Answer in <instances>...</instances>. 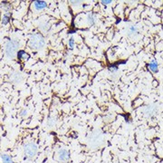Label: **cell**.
<instances>
[{
    "mask_svg": "<svg viewBox=\"0 0 163 163\" xmlns=\"http://www.w3.org/2000/svg\"><path fill=\"white\" fill-rule=\"evenodd\" d=\"M87 22H88V24H89L90 25H94V23H95V18H94V16H93L92 14H89V15L87 16Z\"/></svg>",
    "mask_w": 163,
    "mask_h": 163,
    "instance_id": "obj_13",
    "label": "cell"
},
{
    "mask_svg": "<svg viewBox=\"0 0 163 163\" xmlns=\"http://www.w3.org/2000/svg\"><path fill=\"white\" fill-rule=\"evenodd\" d=\"M1 159H2V163H14L11 157L7 155V154H2L1 155Z\"/></svg>",
    "mask_w": 163,
    "mask_h": 163,
    "instance_id": "obj_11",
    "label": "cell"
},
{
    "mask_svg": "<svg viewBox=\"0 0 163 163\" xmlns=\"http://www.w3.org/2000/svg\"><path fill=\"white\" fill-rule=\"evenodd\" d=\"M110 70H111V72H116V71H117V67H115V66L111 67V68H110Z\"/></svg>",
    "mask_w": 163,
    "mask_h": 163,
    "instance_id": "obj_20",
    "label": "cell"
},
{
    "mask_svg": "<svg viewBox=\"0 0 163 163\" xmlns=\"http://www.w3.org/2000/svg\"><path fill=\"white\" fill-rule=\"evenodd\" d=\"M8 22H9V16H8V14L4 15L3 17H2V24L3 25H7Z\"/></svg>",
    "mask_w": 163,
    "mask_h": 163,
    "instance_id": "obj_15",
    "label": "cell"
},
{
    "mask_svg": "<svg viewBox=\"0 0 163 163\" xmlns=\"http://www.w3.org/2000/svg\"><path fill=\"white\" fill-rule=\"evenodd\" d=\"M103 141H104V137H103V134L101 132H92L89 138H88V144L91 148L92 149H97L99 148L100 146H102V144L103 143Z\"/></svg>",
    "mask_w": 163,
    "mask_h": 163,
    "instance_id": "obj_1",
    "label": "cell"
},
{
    "mask_svg": "<svg viewBox=\"0 0 163 163\" xmlns=\"http://www.w3.org/2000/svg\"><path fill=\"white\" fill-rule=\"evenodd\" d=\"M37 150H38L37 145L35 142H33V141L27 142L24 146L25 154L29 159H34L37 154Z\"/></svg>",
    "mask_w": 163,
    "mask_h": 163,
    "instance_id": "obj_4",
    "label": "cell"
},
{
    "mask_svg": "<svg viewBox=\"0 0 163 163\" xmlns=\"http://www.w3.org/2000/svg\"><path fill=\"white\" fill-rule=\"evenodd\" d=\"M45 41L42 35L40 34H33L29 39V46L34 50H40L45 47Z\"/></svg>",
    "mask_w": 163,
    "mask_h": 163,
    "instance_id": "obj_2",
    "label": "cell"
},
{
    "mask_svg": "<svg viewBox=\"0 0 163 163\" xmlns=\"http://www.w3.org/2000/svg\"><path fill=\"white\" fill-rule=\"evenodd\" d=\"M70 3H71L73 6L75 7V6H79V4L82 3V2H81V1H70Z\"/></svg>",
    "mask_w": 163,
    "mask_h": 163,
    "instance_id": "obj_18",
    "label": "cell"
},
{
    "mask_svg": "<svg viewBox=\"0 0 163 163\" xmlns=\"http://www.w3.org/2000/svg\"><path fill=\"white\" fill-rule=\"evenodd\" d=\"M10 80H11V82H13L14 83L17 84V83H19L22 81V75H21L19 73H13V74L10 75Z\"/></svg>",
    "mask_w": 163,
    "mask_h": 163,
    "instance_id": "obj_7",
    "label": "cell"
},
{
    "mask_svg": "<svg viewBox=\"0 0 163 163\" xmlns=\"http://www.w3.org/2000/svg\"><path fill=\"white\" fill-rule=\"evenodd\" d=\"M129 33H130V35H136L137 33H138L137 27L134 26V25L130 26V28H129Z\"/></svg>",
    "mask_w": 163,
    "mask_h": 163,
    "instance_id": "obj_14",
    "label": "cell"
},
{
    "mask_svg": "<svg viewBox=\"0 0 163 163\" xmlns=\"http://www.w3.org/2000/svg\"><path fill=\"white\" fill-rule=\"evenodd\" d=\"M34 7L36 10H42V9H45L46 7H47V4L45 2V1H35L34 2Z\"/></svg>",
    "mask_w": 163,
    "mask_h": 163,
    "instance_id": "obj_8",
    "label": "cell"
},
{
    "mask_svg": "<svg viewBox=\"0 0 163 163\" xmlns=\"http://www.w3.org/2000/svg\"><path fill=\"white\" fill-rule=\"evenodd\" d=\"M149 69L152 72V73H154V74H156V73H158V71H159V65H158V63L156 62V61H151L150 63H149Z\"/></svg>",
    "mask_w": 163,
    "mask_h": 163,
    "instance_id": "obj_9",
    "label": "cell"
},
{
    "mask_svg": "<svg viewBox=\"0 0 163 163\" xmlns=\"http://www.w3.org/2000/svg\"><path fill=\"white\" fill-rule=\"evenodd\" d=\"M58 158L61 161H68L69 159H70V154H69V151L65 149H60L58 150Z\"/></svg>",
    "mask_w": 163,
    "mask_h": 163,
    "instance_id": "obj_5",
    "label": "cell"
},
{
    "mask_svg": "<svg viewBox=\"0 0 163 163\" xmlns=\"http://www.w3.org/2000/svg\"><path fill=\"white\" fill-rule=\"evenodd\" d=\"M56 117H50L49 119H48V121H47V125L50 127V128H53V127H54V125L56 124Z\"/></svg>",
    "mask_w": 163,
    "mask_h": 163,
    "instance_id": "obj_12",
    "label": "cell"
},
{
    "mask_svg": "<svg viewBox=\"0 0 163 163\" xmlns=\"http://www.w3.org/2000/svg\"><path fill=\"white\" fill-rule=\"evenodd\" d=\"M19 47V44L18 42L15 41V40H10L7 43L6 47H5V52L7 57L13 59L16 54H17V50Z\"/></svg>",
    "mask_w": 163,
    "mask_h": 163,
    "instance_id": "obj_3",
    "label": "cell"
},
{
    "mask_svg": "<svg viewBox=\"0 0 163 163\" xmlns=\"http://www.w3.org/2000/svg\"><path fill=\"white\" fill-rule=\"evenodd\" d=\"M112 1V0H102L101 1V3L103 4V5H109V4H111Z\"/></svg>",
    "mask_w": 163,
    "mask_h": 163,
    "instance_id": "obj_17",
    "label": "cell"
},
{
    "mask_svg": "<svg viewBox=\"0 0 163 163\" xmlns=\"http://www.w3.org/2000/svg\"><path fill=\"white\" fill-rule=\"evenodd\" d=\"M17 57L20 60H28L29 59V54L27 53H25V51L21 50L17 53Z\"/></svg>",
    "mask_w": 163,
    "mask_h": 163,
    "instance_id": "obj_10",
    "label": "cell"
},
{
    "mask_svg": "<svg viewBox=\"0 0 163 163\" xmlns=\"http://www.w3.org/2000/svg\"><path fill=\"white\" fill-rule=\"evenodd\" d=\"M27 115V111L26 110H22V112H21V116L22 117H25V116H26Z\"/></svg>",
    "mask_w": 163,
    "mask_h": 163,
    "instance_id": "obj_19",
    "label": "cell"
},
{
    "mask_svg": "<svg viewBox=\"0 0 163 163\" xmlns=\"http://www.w3.org/2000/svg\"><path fill=\"white\" fill-rule=\"evenodd\" d=\"M143 112L146 115V117H151L157 112V107L155 105H149V106L145 107Z\"/></svg>",
    "mask_w": 163,
    "mask_h": 163,
    "instance_id": "obj_6",
    "label": "cell"
},
{
    "mask_svg": "<svg viewBox=\"0 0 163 163\" xmlns=\"http://www.w3.org/2000/svg\"><path fill=\"white\" fill-rule=\"evenodd\" d=\"M68 45H69L70 48H74V38H70L69 41H68Z\"/></svg>",
    "mask_w": 163,
    "mask_h": 163,
    "instance_id": "obj_16",
    "label": "cell"
}]
</instances>
